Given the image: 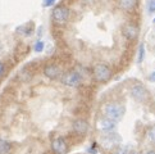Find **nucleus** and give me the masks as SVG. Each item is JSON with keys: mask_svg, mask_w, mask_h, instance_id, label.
<instances>
[{"mask_svg": "<svg viewBox=\"0 0 155 154\" xmlns=\"http://www.w3.org/2000/svg\"><path fill=\"white\" fill-rule=\"evenodd\" d=\"M126 113V108L124 105H122L119 103H109L104 107V114L105 117L113 121H119Z\"/></svg>", "mask_w": 155, "mask_h": 154, "instance_id": "obj_1", "label": "nucleus"}, {"mask_svg": "<svg viewBox=\"0 0 155 154\" xmlns=\"http://www.w3.org/2000/svg\"><path fill=\"white\" fill-rule=\"evenodd\" d=\"M94 77L99 82H107L112 79V71L108 65L105 64H97L94 69Z\"/></svg>", "mask_w": 155, "mask_h": 154, "instance_id": "obj_2", "label": "nucleus"}, {"mask_svg": "<svg viewBox=\"0 0 155 154\" xmlns=\"http://www.w3.org/2000/svg\"><path fill=\"white\" fill-rule=\"evenodd\" d=\"M120 141H122V137L118 134L109 132V131L101 137V140H100L101 145L105 148V149H108V150L112 149V148H114V146H118Z\"/></svg>", "mask_w": 155, "mask_h": 154, "instance_id": "obj_3", "label": "nucleus"}, {"mask_svg": "<svg viewBox=\"0 0 155 154\" xmlns=\"http://www.w3.org/2000/svg\"><path fill=\"white\" fill-rule=\"evenodd\" d=\"M69 18V9L64 5H59L53 10V19L55 23L64 25Z\"/></svg>", "mask_w": 155, "mask_h": 154, "instance_id": "obj_4", "label": "nucleus"}, {"mask_svg": "<svg viewBox=\"0 0 155 154\" xmlns=\"http://www.w3.org/2000/svg\"><path fill=\"white\" fill-rule=\"evenodd\" d=\"M82 81V77L78 72H76V71H71V72L65 73L62 79V82L64 85H67L69 87H76L81 84Z\"/></svg>", "mask_w": 155, "mask_h": 154, "instance_id": "obj_5", "label": "nucleus"}, {"mask_svg": "<svg viewBox=\"0 0 155 154\" xmlns=\"http://www.w3.org/2000/svg\"><path fill=\"white\" fill-rule=\"evenodd\" d=\"M131 95L132 98L135 99V100L137 102H145L146 99L149 98V92L146 90V87L141 85V84H136L132 86V89H131Z\"/></svg>", "mask_w": 155, "mask_h": 154, "instance_id": "obj_6", "label": "nucleus"}, {"mask_svg": "<svg viewBox=\"0 0 155 154\" xmlns=\"http://www.w3.org/2000/svg\"><path fill=\"white\" fill-rule=\"evenodd\" d=\"M51 149L55 154H64L67 152V142H65L64 137H57L51 142Z\"/></svg>", "mask_w": 155, "mask_h": 154, "instance_id": "obj_7", "label": "nucleus"}, {"mask_svg": "<svg viewBox=\"0 0 155 154\" xmlns=\"http://www.w3.org/2000/svg\"><path fill=\"white\" fill-rule=\"evenodd\" d=\"M122 34H123V36L126 38H128V40H135L138 36V28L135 25L127 23L123 26V28H122Z\"/></svg>", "mask_w": 155, "mask_h": 154, "instance_id": "obj_8", "label": "nucleus"}, {"mask_svg": "<svg viewBox=\"0 0 155 154\" xmlns=\"http://www.w3.org/2000/svg\"><path fill=\"white\" fill-rule=\"evenodd\" d=\"M115 121L113 119H109V118H101V119H99V122H97V129L103 131V132H108V131H112L114 127H115Z\"/></svg>", "mask_w": 155, "mask_h": 154, "instance_id": "obj_9", "label": "nucleus"}, {"mask_svg": "<svg viewBox=\"0 0 155 154\" xmlns=\"http://www.w3.org/2000/svg\"><path fill=\"white\" fill-rule=\"evenodd\" d=\"M44 73H45V76L49 77L50 80H55V79H58V77L60 76L62 71H60V68L58 67V65L49 64V65H46V67L44 68Z\"/></svg>", "mask_w": 155, "mask_h": 154, "instance_id": "obj_10", "label": "nucleus"}, {"mask_svg": "<svg viewBox=\"0 0 155 154\" xmlns=\"http://www.w3.org/2000/svg\"><path fill=\"white\" fill-rule=\"evenodd\" d=\"M73 129H74L76 132L84 135L88 131V122L85 119H76L73 122Z\"/></svg>", "mask_w": 155, "mask_h": 154, "instance_id": "obj_11", "label": "nucleus"}, {"mask_svg": "<svg viewBox=\"0 0 155 154\" xmlns=\"http://www.w3.org/2000/svg\"><path fill=\"white\" fill-rule=\"evenodd\" d=\"M118 5L123 10H132L137 5V0H118Z\"/></svg>", "mask_w": 155, "mask_h": 154, "instance_id": "obj_12", "label": "nucleus"}, {"mask_svg": "<svg viewBox=\"0 0 155 154\" xmlns=\"http://www.w3.org/2000/svg\"><path fill=\"white\" fill-rule=\"evenodd\" d=\"M12 150V145L7 140L0 139V154H9Z\"/></svg>", "mask_w": 155, "mask_h": 154, "instance_id": "obj_13", "label": "nucleus"}, {"mask_svg": "<svg viewBox=\"0 0 155 154\" xmlns=\"http://www.w3.org/2000/svg\"><path fill=\"white\" fill-rule=\"evenodd\" d=\"M143 57H145V46H143V44H140V46H138V57H137V63H142Z\"/></svg>", "mask_w": 155, "mask_h": 154, "instance_id": "obj_14", "label": "nucleus"}, {"mask_svg": "<svg viewBox=\"0 0 155 154\" xmlns=\"http://www.w3.org/2000/svg\"><path fill=\"white\" fill-rule=\"evenodd\" d=\"M146 136H147V139H149V141L150 142H155V126H153V127H150L147 130V134H146Z\"/></svg>", "mask_w": 155, "mask_h": 154, "instance_id": "obj_15", "label": "nucleus"}, {"mask_svg": "<svg viewBox=\"0 0 155 154\" xmlns=\"http://www.w3.org/2000/svg\"><path fill=\"white\" fill-rule=\"evenodd\" d=\"M127 150H128V146L126 145H118L117 150H115L114 154H127Z\"/></svg>", "mask_w": 155, "mask_h": 154, "instance_id": "obj_16", "label": "nucleus"}, {"mask_svg": "<svg viewBox=\"0 0 155 154\" xmlns=\"http://www.w3.org/2000/svg\"><path fill=\"white\" fill-rule=\"evenodd\" d=\"M34 50H35L36 53H41V52L44 50V42H42V41H37V42L35 44V46H34Z\"/></svg>", "mask_w": 155, "mask_h": 154, "instance_id": "obj_17", "label": "nucleus"}, {"mask_svg": "<svg viewBox=\"0 0 155 154\" xmlns=\"http://www.w3.org/2000/svg\"><path fill=\"white\" fill-rule=\"evenodd\" d=\"M147 10H149V13L155 12V0H149L147 2Z\"/></svg>", "mask_w": 155, "mask_h": 154, "instance_id": "obj_18", "label": "nucleus"}, {"mask_svg": "<svg viewBox=\"0 0 155 154\" xmlns=\"http://www.w3.org/2000/svg\"><path fill=\"white\" fill-rule=\"evenodd\" d=\"M54 3H55V0H44L42 7H50V5H53Z\"/></svg>", "mask_w": 155, "mask_h": 154, "instance_id": "obj_19", "label": "nucleus"}, {"mask_svg": "<svg viewBox=\"0 0 155 154\" xmlns=\"http://www.w3.org/2000/svg\"><path fill=\"white\" fill-rule=\"evenodd\" d=\"M4 71H5V67H4V64L0 62V77H2L4 75Z\"/></svg>", "mask_w": 155, "mask_h": 154, "instance_id": "obj_20", "label": "nucleus"}, {"mask_svg": "<svg viewBox=\"0 0 155 154\" xmlns=\"http://www.w3.org/2000/svg\"><path fill=\"white\" fill-rule=\"evenodd\" d=\"M149 80H150L151 82H155V71H154V72L150 76H149Z\"/></svg>", "mask_w": 155, "mask_h": 154, "instance_id": "obj_21", "label": "nucleus"}, {"mask_svg": "<svg viewBox=\"0 0 155 154\" xmlns=\"http://www.w3.org/2000/svg\"><path fill=\"white\" fill-rule=\"evenodd\" d=\"M88 152H90V153H92V154H96V149H95V148H90V149H88Z\"/></svg>", "mask_w": 155, "mask_h": 154, "instance_id": "obj_22", "label": "nucleus"}, {"mask_svg": "<svg viewBox=\"0 0 155 154\" xmlns=\"http://www.w3.org/2000/svg\"><path fill=\"white\" fill-rule=\"evenodd\" d=\"M147 154H155V152H154V150H151V152H149Z\"/></svg>", "mask_w": 155, "mask_h": 154, "instance_id": "obj_23", "label": "nucleus"}, {"mask_svg": "<svg viewBox=\"0 0 155 154\" xmlns=\"http://www.w3.org/2000/svg\"><path fill=\"white\" fill-rule=\"evenodd\" d=\"M131 154H138V153H131Z\"/></svg>", "mask_w": 155, "mask_h": 154, "instance_id": "obj_24", "label": "nucleus"}, {"mask_svg": "<svg viewBox=\"0 0 155 154\" xmlns=\"http://www.w3.org/2000/svg\"><path fill=\"white\" fill-rule=\"evenodd\" d=\"M153 22H154V23H155V18H154V21H153Z\"/></svg>", "mask_w": 155, "mask_h": 154, "instance_id": "obj_25", "label": "nucleus"}]
</instances>
